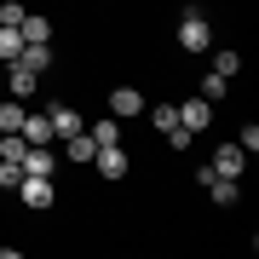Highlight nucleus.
<instances>
[{
	"mask_svg": "<svg viewBox=\"0 0 259 259\" xmlns=\"http://www.w3.org/2000/svg\"><path fill=\"white\" fill-rule=\"evenodd\" d=\"M18 133H23V144H52V121H47V115H29V110H23V127H18Z\"/></svg>",
	"mask_w": 259,
	"mask_h": 259,
	"instance_id": "1a4fd4ad",
	"label": "nucleus"
},
{
	"mask_svg": "<svg viewBox=\"0 0 259 259\" xmlns=\"http://www.w3.org/2000/svg\"><path fill=\"white\" fill-rule=\"evenodd\" d=\"M18 179H23L18 161H0V190H18Z\"/></svg>",
	"mask_w": 259,
	"mask_h": 259,
	"instance_id": "6ab92c4d",
	"label": "nucleus"
},
{
	"mask_svg": "<svg viewBox=\"0 0 259 259\" xmlns=\"http://www.w3.org/2000/svg\"><path fill=\"white\" fill-rule=\"evenodd\" d=\"M242 161H248V150H242V144H225L219 156H213V173H219V179H242Z\"/></svg>",
	"mask_w": 259,
	"mask_h": 259,
	"instance_id": "39448f33",
	"label": "nucleus"
},
{
	"mask_svg": "<svg viewBox=\"0 0 259 259\" xmlns=\"http://www.w3.org/2000/svg\"><path fill=\"white\" fill-rule=\"evenodd\" d=\"M93 161H98V173H104V179H127V156H121V144H98V150H93Z\"/></svg>",
	"mask_w": 259,
	"mask_h": 259,
	"instance_id": "20e7f679",
	"label": "nucleus"
},
{
	"mask_svg": "<svg viewBox=\"0 0 259 259\" xmlns=\"http://www.w3.org/2000/svg\"><path fill=\"white\" fill-rule=\"evenodd\" d=\"M18 35H23V40H52V23H47V18H35V12H23Z\"/></svg>",
	"mask_w": 259,
	"mask_h": 259,
	"instance_id": "f8f14e48",
	"label": "nucleus"
},
{
	"mask_svg": "<svg viewBox=\"0 0 259 259\" xmlns=\"http://www.w3.org/2000/svg\"><path fill=\"white\" fill-rule=\"evenodd\" d=\"M213 121V104H202V98H190V104H179V127H190V133H202Z\"/></svg>",
	"mask_w": 259,
	"mask_h": 259,
	"instance_id": "423d86ee",
	"label": "nucleus"
},
{
	"mask_svg": "<svg viewBox=\"0 0 259 259\" xmlns=\"http://www.w3.org/2000/svg\"><path fill=\"white\" fill-rule=\"evenodd\" d=\"M18 196H23V207H35V213L58 202V190H52L47 173H23V179H18Z\"/></svg>",
	"mask_w": 259,
	"mask_h": 259,
	"instance_id": "f257e3e1",
	"label": "nucleus"
},
{
	"mask_svg": "<svg viewBox=\"0 0 259 259\" xmlns=\"http://www.w3.org/2000/svg\"><path fill=\"white\" fill-rule=\"evenodd\" d=\"M167 127H179V110L173 104H156V133H167Z\"/></svg>",
	"mask_w": 259,
	"mask_h": 259,
	"instance_id": "412c9836",
	"label": "nucleus"
},
{
	"mask_svg": "<svg viewBox=\"0 0 259 259\" xmlns=\"http://www.w3.org/2000/svg\"><path fill=\"white\" fill-rule=\"evenodd\" d=\"M47 121H52V139H69V133H81V115H75L69 104H52V115H47Z\"/></svg>",
	"mask_w": 259,
	"mask_h": 259,
	"instance_id": "6e6552de",
	"label": "nucleus"
},
{
	"mask_svg": "<svg viewBox=\"0 0 259 259\" xmlns=\"http://www.w3.org/2000/svg\"><path fill=\"white\" fill-rule=\"evenodd\" d=\"M23 133H0V161H23Z\"/></svg>",
	"mask_w": 259,
	"mask_h": 259,
	"instance_id": "2eb2a0df",
	"label": "nucleus"
},
{
	"mask_svg": "<svg viewBox=\"0 0 259 259\" xmlns=\"http://www.w3.org/2000/svg\"><path fill=\"white\" fill-rule=\"evenodd\" d=\"M207 196H213L219 207H231V202H236L242 190H236V179H213V185H207Z\"/></svg>",
	"mask_w": 259,
	"mask_h": 259,
	"instance_id": "dca6fc26",
	"label": "nucleus"
},
{
	"mask_svg": "<svg viewBox=\"0 0 259 259\" xmlns=\"http://www.w3.org/2000/svg\"><path fill=\"white\" fill-rule=\"evenodd\" d=\"M110 115H115V121L144 115V93H139V87H115V93H110Z\"/></svg>",
	"mask_w": 259,
	"mask_h": 259,
	"instance_id": "7ed1b4c3",
	"label": "nucleus"
},
{
	"mask_svg": "<svg viewBox=\"0 0 259 259\" xmlns=\"http://www.w3.org/2000/svg\"><path fill=\"white\" fill-rule=\"evenodd\" d=\"M23 127V98H12V104H0V133H18Z\"/></svg>",
	"mask_w": 259,
	"mask_h": 259,
	"instance_id": "4468645a",
	"label": "nucleus"
},
{
	"mask_svg": "<svg viewBox=\"0 0 259 259\" xmlns=\"http://www.w3.org/2000/svg\"><path fill=\"white\" fill-rule=\"evenodd\" d=\"M93 150H98V144H93V133H87V127L64 139V156H69V161H93Z\"/></svg>",
	"mask_w": 259,
	"mask_h": 259,
	"instance_id": "9d476101",
	"label": "nucleus"
},
{
	"mask_svg": "<svg viewBox=\"0 0 259 259\" xmlns=\"http://www.w3.org/2000/svg\"><path fill=\"white\" fill-rule=\"evenodd\" d=\"M18 52H23V35L0 23V58H6V64H18Z\"/></svg>",
	"mask_w": 259,
	"mask_h": 259,
	"instance_id": "ddd939ff",
	"label": "nucleus"
},
{
	"mask_svg": "<svg viewBox=\"0 0 259 259\" xmlns=\"http://www.w3.org/2000/svg\"><path fill=\"white\" fill-rule=\"evenodd\" d=\"M179 47H185V52H207L213 47V29H207L202 12H185V23H179Z\"/></svg>",
	"mask_w": 259,
	"mask_h": 259,
	"instance_id": "f03ea898",
	"label": "nucleus"
},
{
	"mask_svg": "<svg viewBox=\"0 0 259 259\" xmlns=\"http://www.w3.org/2000/svg\"><path fill=\"white\" fill-rule=\"evenodd\" d=\"M35 87H40V75H35V69L12 64V98H35Z\"/></svg>",
	"mask_w": 259,
	"mask_h": 259,
	"instance_id": "9b49d317",
	"label": "nucleus"
},
{
	"mask_svg": "<svg viewBox=\"0 0 259 259\" xmlns=\"http://www.w3.org/2000/svg\"><path fill=\"white\" fill-rule=\"evenodd\" d=\"M213 69H219V75H236L242 58H236V52H213Z\"/></svg>",
	"mask_w": 259,
	"mask_h": 259,
	"instance_id": "aec40b11",
	"label": "nucleus"
},
{
	"mask_svg": "<svg viewBox=\"0 0 259 259\" xmlns=\"http://www.w3.org/2000/svg\"><path fill=\"white\" fill-rule=\"evenodd\" d=\"M87 133H93V144H121V133H115V115H104L98 127H87Z\"/></svg>",
	"mask_w": 259,
	"mask_h": 259,
	"instance_id": "a211bd4d",
	"label": "nucleus"
},
{
	"mask_svg": "<svg viewBox=\"0 0 259 259\" xmlns=\"http://www.w3.org/2000/svg\"><path fill=\"white\" fill-rule=\"evenodd\" d=\"M0 23H6V29L23 23V6H18V0H6V6H0Z\"/></svg>",
	"mask_w": 259,
	"mask_h": 259,
	"instance_id": "4be33fe9",
	"label": "nucleus"
},
{
	"mask_svg": "<svg viewBox=\"0 0 259 259\" xmlns=\"http://www.w3.org/2000/svg\"><path fill=\"white\" fill-rule=\"evenodd\" d=\"M225 87H231V75H219V69H213L207 81H202V98H207V104H219V98H225Z\"/></svg>",
	"mask_w": 259,
	"mask_h": 259,
	"instance_id": "f3484780",
	"label": "nucleus"
},
{
	"mask_svg": "<svg viewBox=\"0 0 259 259\" xmlns=\"http://www.w3.org/2000/svg\"><path fill=\"white\" fill-rule=\"evenodd\" d=\"M18 167H23V173H47V179H52V167H58V156H52V150H47V144H29Z\"/></svg>",
	"mask_w": 259,
	"mask_h": 259,
	"instance_id": "0eeeda50",
	"label": "nucleus"
}]
</instances>
